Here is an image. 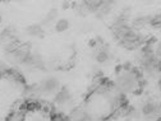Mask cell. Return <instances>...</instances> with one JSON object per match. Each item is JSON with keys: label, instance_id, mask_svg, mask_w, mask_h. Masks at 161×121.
I'll list each match as a JSON object with an SVG mask.
<instances>
[{"label": "cell", "instance_id": "cell-16", "mask_svg": "<svg viewBox=\"0 0 161 121\" xmlns=\"http://www.w3.org/2000/svg\"><path fill=\"white\" fill-rule=\"evenodd\" d=\"M151 24L155 26V27L161 28V13H158V14H156V15L152 17V22H151Z\"/></svg>", "mask_w": 161, "mask_h": 121}, {"label": "cell", "instance_id": "cell-7", "mask_svg": "<svg viewBox=\"0 0 161 121\" xmlns=\"http://www.w3.org/2000/svg\"><path fill=\"white\" fill-rule=\"evenodd\" d=\"M114 4H115L114 2H101V5L98 7V9H97V12H96L97 17H98V18H103V17H105L106 14H109V13L111 12Z\"/></svg>", "mask_w": 161, "mask_h": 121}, {"label": "cell", "instance_id": "cell-8", "mask_svg": "<svg viewBox=\"0 0 161 121\" xmlns=\"http://www.w3.org/2000/svg\"><path fill=\"white\" fill-rule=\"evenodd\" d=\"M151 22H152V17H138L133 21V27L136 29H138V28H142L147 24H151Z\"/></svg>", "mask_w": 161, "mask_h": 121}, {"label": "cell", "instance_id": "cell-2", "mask_svg": "<svg viewBox=\"0 0 161 121\" xmlns=\"http://www.w3.org/2000/svg\"><path fill=\"white\" fill-rule=\"evenodd\" d=\"M143 42H145L143 37L141 36L139 33H137L134 29H133L127 37H124L122 41H120L122 46H123L124 49H127V50H136V49H138V47L142 46Z\"/></svg>", "mask_w": 161, "mask_h": 121}, {"label": "cell", "instance_id": "cell-14", "mask_svg": "<svg viewBox=\"0 0 161 121\" xmlns=\"http://www.w3.org/2000/svg\"><path fill=\"white\" fill-rule=\"evenodd\" d=\"M18 47H19V42L17 41V39H13L12 42H9V44H7L5 45V50H7V52L10 55V54H14L17 50H18Z\"/></svg>", "mask_w": 161, "mask_h": 121}, {"label": "cell", "instance_id": "cell-10", "mask_svg": "<svg viewBox=\"0 0 161 121\" xmlns=\"http://www.w3.org/2000/svg\"><path fill=\"white\" fill-rule=\"evenodd\" d=\"M95 57H96V60H97V63H100V64H106L109 60H110L109 52H108L106 50H104V49H100V50L96 52Z\"/></svg>", "mask_w": 161, "mask_h": 121}, {"label": "cell", "instance_id": "cell-5", "mask_svg": "<svg viewBox=\"0 0 161 121\" xmlns=\"http://www.w3.org/2000/svg\"><path fill=\"white\" fill-rule=\"evenodd\" d=\"M55 102L60 106H65L68 103H70V93L67 88H62L60 91H58L56 96H55Z\"/></svg>", "mask_w": 161, "mask_h": 121}, {"label": "cell", "instance_id": "cell-11", "mask_svg": "<svg viewBox=\"0 0 161 121\" xmlns=\"http://www.w3.org/2000/svg\"><path fill=\"white\" fill-rule=\"evenodd\" d=\"M13 39H15L14 38V36H13V31L12 29H9V28H7V29H4L3 32H2V34H0V41H2L3 44H9V42H12Z\"/></svg>", "mask_w": 161, "mask_h": 121}, {"label": "cell", "instance_id": "cell-17", "mask_svg": "<svg viewBox=\"0 0 161 121\" xmlns=\"http://www.w3.org/2000/svg\"><path fill=\"white\" fill-rule=\"evenodd\" d=\"M51 121H70L69 117H65L62 113H54L51 116Z\"/></svg>", "mask_w": 161, "mask_h": 121}, {"label": "cell", "instance_id": "cell-15", "mask_svg": "<svg viewBox=\"0 0 161 121\" xmlns=\"http://www.w3.org/2000/svg\"><path fill=\"white\" fill-rule=\"evenodd\" d=\"M56 17H58V10H56L55 8H54V9H50V12L47 13V15L45 17L44 23H45V24H49V23L54 22L55 19H56Z\"/></svg>", "mask_w": 161, "mask_h": 121}, {"label": "cell", "instance_id": "cell-6", "mask_svg": "<svg viewBox=\"0 0 161 121\" xmlns=\"http://www.w3.org/2000/svg\"><path fill=\"white\" fill-rule=\"evenodd\" d=\"M88 115L90 113L83 108H73L69 115V120L70 121H83Z\"/></svg>", "mask_w": 161, "mask_h": 121}, {"label": "cell", "instance_id": "cell-1", "mask_svg": "<svg viewBox=\"0 0 161 121\" xmlns=\"http://www.w3.org/2000/svg\"><path fill=\"white\" fill-rule=\"evenodd\" d=\"M115 87L122 93H132L142 87V75L136 69L129 66L122 68L118 71Z\"/></svg>", "mask_w": 161, "mask_h": 121}, {"label": "cell", "instance_id": "cell-9", "mask_svg": "<svg viewBox=\"0 0 161 121\" xmlns=\"http://www.w3.org/2000/svg\"><path fill=\"white\" fill-rule=\"evenodd\" d=\"M26 112L25 110H14L9 116L7 117V121H25Z\"/></svg>", "mask_w": 161, "mask_h": 121}, {"label": "cell", "instance_id": "cell-13", "mask_svg": "<svg viewBox=\"0 0 161 121\" xmlns=\"http://www.w3.org/2000/svg\"><path fill=\"white\" fill-rule=\"evenodd\" d=\"M68 28H69V22L67 19H59L55 24V29L58 32H65Z\"/></svg>", "mask_w": 161, "mask_h": 121}, {"label": "cell", "instance_id": "cell-4", "mask_svg": "<svg viewBox=\"0 0 161 121\" xmlns=\"http://www.w3.org/2000/svg\"><path fill=\"white\" fill-rule=\"evenodd\" d=\"M42 93L46 94H53L59 89V80L56 78H47L41 83Z\"/></svg>", "mask_w": 161, "mask_h": 121}, {"label": "cell", "instance_id": "cell-3", "mask_svg": "<svg viewBox=\"0 0 161 121\" xmlns=\"http://www.w3.org/2000/svg\"><path fill=\"white\" fill-rule=\"evenodd\" d=\"M13 60L18 64H25L27 57L31 55V44H22L19 45L18 50L14 54H10Z\"/></svg>", "mask_w": 161, "mask_h": 121}, {"label": "cell", "instance_id": "cell-12", "mask_svg": "<svg viewBox=\"0 0 161 121\" xmlns=\"http://www.w3.org/2000/svg\"><path fill=\"white\" fill-rule=\"evenodd\" d=\"M27 33H28L30 36H36V37H42V36H44L42 28H41V26H38V24L30 26V27L27 28Z\"/></svg>", "mask_w": 161, "mask_h": 121}, {"label": "cell", "instance_id": "cell-18", "mask_svg": "<svg viewBox=\"0 0 161 121\" xmlns=\"http://www.w3.org/2000/svg\"><path fill=\"white\" fill-rule=\"evenodd\" d=\"M153 54L157 59H161V41H158L156 44V46L153 47Z\"/></svg>", "mask_w": 161, "mask_h": 121}, {"label": "cell", "instance_id": "cell-19", "mask_svg": "<svg viewBox=\"0 0 161 121\" xmlns=\"http://www.w3.org/2000/svg\"><path fill=\"white\" fill-rule=\"evenodd\" d=\"M83 121H97V120H96V118H95L93 116H91V115H88V116H87V117H86V118H85Z\"/></svg>", "mask_w": 161, "mask_h": 121}, {"label": "cell", "instance_id": "cell-20", "mask_svg": "<svg viewBox=\"0 0 161 121\" xmlns=\"http://www.w3.org/2000/svg\"><path fill=\"white\" fill-rule=\"evenodd\" d=\"M68 8H70V3L69 2H64L63 3V9H68Z\"/></svg>", "mask_w": 161, "mask_h": 121}, {"label": "cell", "instance_id": "cell-21", "mask_svg": "<svg viewBox=\"0 0 161 121\" xmlns=\"http://www.w3.org/2000/svg\"><path fill=\"white\" fill-rule=\"evenodd\" d=\"M0 22H2V15H0Z\"/></svg>", "mask_w": 161, "mask_h": 121}]
</instances>
